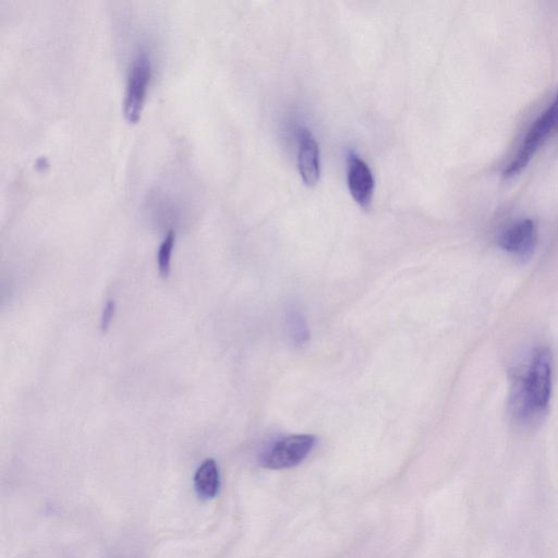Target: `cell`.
I'll list each match as a JSON object with an SVG mask.
<instances>
[{
	"label": "cell",
	"instance_id": "cell-1",
	"mask_svg": "<svg viewBox=\"0 0 558 558\" xmlns=\"http://www.w3.org/2000/svg\"><path fill=\"white\" fill-rule=\"evenodd\" d=\"M552 361L551 351L540 347L515 373L509 408L521 426H533L547 414L552 394Z\"/></svg>",
	"mask_w": 558,
	"mask_h": 558
},
{
	"label": "cell",
	"instance_id": "cell-2",
	"mask_svg": "<svg viewBox=\"0 0 558 558\" xmlns=\"http://www.w3.org/2000/svg\"><path fill=\"white\" fill-rule=\"evenodd\" d=\"M557 133L558 91L553 103L531 125L514 159L505 168L504 177L514 178L523 173L542 145Z\"/></svg>",
	"mask_w": 558,
	"mask_h": 558
},
{
	"label": "cell",
	"instance_id": "cell-3",
	"mask_svg": "<svg viewBox=\"0 0 558 558\" xmlns=\"http://www.w3.org/2000/svg\"><path fill=\"white\" fill-rule=\"evenodd\" d=\"M151 77L150 54L145 48L139 47L131 60L125 99L124 112L129 123L136 124L140 119Z\"/></svg>",
	"mask_w": 558,
	"mask_h": 558
},
{
	"label": "cell",
	"instance_id": "cell-4",
	"mask_svg": "<svg viewBox=\"0 0 558 558\" xmlns=\"http://www.w3.org/2000/svg\"><path fill=\"white\" fill-rule=\"evenodd\" d=\"M314 436L308 434L291 435L274 444L263 454L261 464L264 468L281 470L300 465L313 450Z\"/></svg>",
	"mask_w": 558,
	"mask_h": 558
},
{
	"label": "cell",
	"instance_id": "cell-5",
	"mask_svg": "<svg viewBox=\"0 0 558 558\" xmlns=\"http://www.w3.org/2000/svg\"><path fill=\"white\" fill-rule=\"evenodd\" d=\"M499 246L518 258H528L538 244V228L535 222L526 218L508 225L497 238Z\"/></svg>",
	"mask_w": 558,
	"mask_h": 558
},
{
	"label": "cell",
	"instance_id": "cell-6",
	"mask_svg": "<svg viewBox=\"0 0 558 558\" xmlns=\"http://www.w3.org/2000/svg\"><path fill=\"white\" fill-rule=\"evenodd\" d=\"M347 183L354 200L363 209H368L374 194L375 180L369 165L356 153L347 160Z\"/></svg>",
	"mask_w": 558,
	"mask_h": 558
},
{
	"label": "cell",
	"instance_id": "cell-7",
	"mask_svg": "<svg viewBox=\"0 0 558 558\" xmlns=\"http://www.w3.org/2000/svg\"><path fill=\"white\" fill-rule=\"evenodd\" d=\"M298 167L300 176L309 187L319 183L321 175L320 148L308 129L299 132Z\"/></svg>",
	"mask_w": 558,
	"mask_h": 558
},
{
	"label": "cell",
	"instance_id": "cell-8",
	"mask_svg": "<svg viewBox=\"0 0 558 558\" xmlns=\"http://www.w3.org/2000/svg\"><path fill=\"white\" fill-rule=\"evenodd\" d=\"M220 471L214 459H206L194 476V485L202 499L211 500L220 491Z\"/></svg>",
	"mask_w": 558,
	"mask_h": 558
},
{
	"label": "cell",
	"instance_id": "cell-9",
	"mask_svg": "<svg viewBox=\"0 0 558 558\" xmlns=\"http://www.w3.org/2000/svg\"><path fill=\"white\" fill-rule=\"evenodd\" d=\"M287 330L291 341L298 346L305 344L309 339L306 319L297 309H291L287 314Z\"/></svg>",
	"mask_w": 558,
	"mask_h": 558
},
{
	"label": "cell",
	"instance_id": "cell-10",
	"mask_svg": "<svg viewBox=\"0 0 558 558\" xmlns=\"http://www.w3.org/2000/svg\"><path fill=\"white\" fill-rule=\"evenodd\" d=\"M176 235L173 230H169L167 236L165 237L164 241L159 250V256H157V260H159V270L162 277L167 278L169 273H171V260H172V253L175 245Z\"/></svg>",
	"mask_w": 558,
	"mask_h": 558
},
{
	"label": "cell",
	"instance_id": "cell-11",
	"mask_svg": "<svg viewBox=\"0 0 558 558\" xmlns=\"http://www.w3.org/2000/svg\"><path fill=\"white\" fill-rule=\"evenodd\" d=\"M116 310V303L113 300H109L106 303V306L103 311L102 315V331L105 333L108 331L109 326H111L114 315Z\"/></svg>",
	"mask_w": 558,
	"mask_h": 558
}]
</instances>
